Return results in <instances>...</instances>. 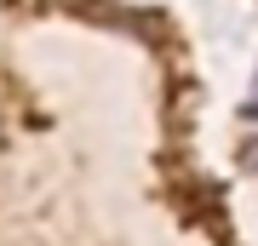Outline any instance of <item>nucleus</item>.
Masks as SVG:
<instances>
[{"instance_id": "obj_1", "label": "nucleus", "mask_w": 258, "mask_h": 246, "mask_svg": "<svg viewBox=\"0 0 258 246\" xmlns=\"http://www.w3.org/2000/svg\"><path fill=\"white\" fill-rule=\"evenodd\" d=\"M247 120H252V137H247V166L258 172V115H247Z\"/></svg>"}, {"instance_id": "obj_2", "label": "nucleus", "mask_w": 258, "mask_h": 246, "mask_svg": "<svg viewBox=\"0 0 258 246\" xmlns=\"http://www.w3.org/2000/svg\"><path fill=\"white\" fill-rule=\"evenodd\" d=\"M247 115H258V92H252V109H247Z\"/></svg>"}]
</instances>
